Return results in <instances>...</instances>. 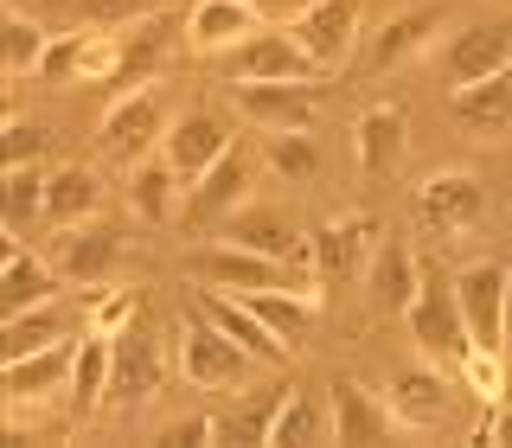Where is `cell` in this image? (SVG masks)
I'll list each match as a JSON object with an SVG mask.
<instances>
[{"mask_svg": "<svg viewBox=\"0 0 512 448\" xmlns=\"http://www.w3.org/2000/svg\"><path fill=\"white\" fill-rule=\"evenodd\" d=\"M404 327H410V340L423 359H436L448 365V372L461 378V365H468V320H461V295H455V276L436 263H423V276H416V295H410V308H404Z\"/></svg>", "mask_w": 512, "mask_h": 448, "instance_id": "cell-1", "label": "cell"}, {"mask_svg": "<svg viewBox=\"0 0 512 448\" xmlns=\"http://www.w3.org/2000/svg\"><path fill=\"white\" fill-rule=\"evenodd\" d=\"M173 365H180V378L192 391H224V397H244L250 378H256V359L205 314L180 320V333H173Z\"/></svg>", "mask_w": 512, "mask_h": 448, "instance_id": "cell-2", "label": "cell"}, {"mask_svg": "<svg viewBox=\"0 0 512 448\" xmlns=\"http://www.w3.org/2000/svg\"><path fill=\"white\" fill-rule=\"evenodd\" d=\"M384 397H391V410H397V429L429 436V429H448L461 416L468 384L448 372V365H436V359H416V365H397V372H391Z\"/></svg>", "mask_w": 512, "mask_h": 448, "instance_id": "cell-3", "label": "cell"}, {"mask_svg": "<svg viewBox=\"0 0 512 448\" xmlns=\"http://www.w3.org/2000/svg\"><path fill=\"white\" fill-rule=\"evenodd\" d=\"M224 58V84H276V77H327L301 52V39L288 26H256L244 45H231Z\"/></svg>", "mask_w": 512, "mask_h": 448, "instance_id": "cell-4", "label": "cell"}, {"mask_svg": "<svg viewBox=\"0 0 512 448\" xmlns=\"http://www.w3.org/2000/svg\"><path fill=\"white\" fill-rule=\"evenodd\" d=\"M109 352H116V372H109V397H116L122 410L148 404V397H160V378H167V346H160L154 320L135 314L128 327L109 340Z\"/></svg>", "mask_w": 512, "mask_h": 448, "instance_id": "cell-5", "label": "cell"}, {"mask_svg": "<svg viewBox=\"0 0 512 448\" xmlns=\"http://www.w3.org/2000/svg\"><path fill=\"white\" fill-rule=\"evenodd\" d=\"M167 96L154 90H128L109 103V116H103V160H116V167H135V160H148L154 154V141H167Z\"/></svg>", "mask_w": 512, "mask_h": 448, "instance_id": "cell-6", "label": "cell"}, {"mask_svg": "<svg viewBox=\"0 0 512 448\" xmlns=\"http://www.w3.org/2000/svg\"><path fill=\"white\" fill-rule=\"evenodd\" d=\"M416 218H423V231H436V237L474 231V224L487 218V186H480V173L436 167L423 186H416Z\"/></svg>", "mask_w": 512, "mask_h": 448, "instance_id": "cell-7", "label": "cell"}, {"mask_svg": "<svg viewBox=\"0 0 512 448\" xmlns=\"http://www.w3.org/2000/svg\"><path fill=\"white\" fill-rule=\"evenodd\" d=\"M237 116L256 128H308L327 103V77H276V84H231Z\"/></svg>", "mask_w": 512, "mask_h": 448, "instance_id": "cell-8", "label": "cell"}, {"mask_svg": "<svg viewBox=\"0 0 512 448\" xmlns=\"http://www.w3.org/2000/svg\"><path fill=\"white\" fill-rule=\"evenodd\" d=\"M378 237H384V224H378L372 212H340V218H327V224L314 231V276L327 282V288L359 282L365 263H372V250H378Z\"/></svg>", "mask_w": 512, "mask_h": 448, "instance_id": "cell-9", "label": "cell"}, {"mask_svg": "<svg viewBox=\"0 0 512 448\" xmlns=\"http://www.w3.org/2000/svg\"><path fill=\"white\" fill-rule=\"evenodd\" d=\"M186 276L199 288H224V295H250V288H301L295 269L282 256H263V250H244V244H218L205 256H192Z\"/></svg>", "mask_w": 512, "mask_h": 448, "instance_id": "cell-10", "label": "cell"}, {"mask_svg": "<svg viewBox=\"0 0 512 448\" xmlns=\"http://www.w3.org/2000/svg\"><path fill=\"white\" fill-rule=\"evenodd\" d=\"M506 282H512L506 263H468L455 276L461 320H468V340L480 352H506Z\"/></svg>", "mask_w": 512, "mask_h": 448, "instance_id": "cell-11", "label": "cell"}, {"mask_svg": "<svg viewBox=\"0 0 512 448\" xmlns=\"http://www.w3.org/2000/svg\"><path fill=\"white\" fill-rule=\"evenodd\" d=\"M192 314L218 320V327L231 333V340L244 346V352H250L256 365H288V359H295V346H288L282 333L269 327V320L256 314V308H250L244 295H224V288H199V295H192Z\"/></svg>", "mask_w": 512, "mask_h": 448, "instance_id": "cell-12", "label": "cell"}, {"mask_svg": "<svg viewBox=\"0 0 512 448\" xmlns=\"http://www.w3.org/2000/svg\"><path fill=\"white\" fill-rule=\"evenodd\" d=\"M250 180H256L250 154L231 141V148H224L212 167L199 173V180H186V205H180V212H186L192 224H224V218L237 212V205L250 199Z\"/></svg>", "mask_w": 512, "mask_h": 448, "instance_id": "cell-13", "label": "cell"}, {"mask_svg": "<svg viewBox=\"0 0 512 448\" xmlns=\"http://www.w3.org/2000/svg\"><path fill=\"white\" fill-rule=\"evenodd\" d=\"M512 64V20H480V26H461L455 39L442 45V77L448 90H468L480 77L506 71Z\"/></svg>", "mask_w": 512, "mask_h": 448, "instance_id": "cell-14", "label": "cell"}, {"mask_svg": "<svg viewBox=\"0 0 512 448\" xmlns=\"http://www.w3.org/2000/svg\"><path fill=\"white\" fill-rule=\"evenodd\" d=\"M327 416H333V442H391L397 436L391 397L372 391V384H359V378L327 384Z\"/></svg>", "mask_w": 512, "mask_h": 448, "instance_id": "cell-15", "label": "cell"}, {"mask_svg": "<svg viewBox=\"0 0 512 448\" xmlns=\"http://www.w3.org/2000/svg\"><path fill=\"white\" fill-rule=\"evenodd\" d=\"M231 122L218 116V109H205V103H192V109H180V116L167 122V141H160V154L180 167V180H199L212 160L231 148Z\"/></svg>", "mask_w": 512, "mask_h": 448, "instance_id": "cell-16", "label": "cell"}, {"mask_svg": "<svg viewBox=\"0 0 512 448\" xmlns=\"http://www.w3.org/2000/svg\"><path fill=\"white\" fill-rule=\"evenodd\" d=\"M404 148H410V116L397 103H378L352 122V167H359V180H391L404 167Z\"/></svg>", "mask_w": 512, "mask_h": 448, "instance_id": "cell-17", "label": "cell"}, {"mask_svg": "<svg viewBox=\"0 0 512 448\" xmlns=\"http://www.w3.org/2000/svg\"><path fill=\"white\" fill-rule=\"evenodd\" d=\"M288 32L301 39V52H308L320 71H340L352 58V45H359V0H314Z\"/></svg>", "mask_w": 512, "mask_h": 448, "instance_id": "cell-18", "label": "cell"}, {"mask_svg": "<svg viewBox=\"0 0 512 448\" xmlns=\"http://www.w3.org/2000/svg\"><path fill=\"white\" fill-rule=\"evenodd\" d=\"M122 231L116 224H71V231H58V269H64V282H77V288H96V282H109L116 276V263H122Z\"/></svg>", "mask_w": 512, "mask_h": 448, "instance_id": "cell-19", "label": "cell"}, {"mask_svg": "<svg viewBox=\"0 0 512 448\" xmlns=\"http://www.w3.org/2000/svg\"><path fill=\"white\" fill-rule=\"evenodd\" d=\"M436 32H442V7H410V13H391L378 32H372V45H365V64L372 71H397V64H410V58H423L429 45H436Z\"/></svg>", "mask_w": 512, "mask_h": 448, "instance_id": "cell-20", "label": "cell"}, {"mask_svg": "<svg viewBox=\"0 0 512 448\" xmlns=\"http://www.w3.org/2000/svg\"><path fill=\"white\" fill-rule=\"evenodd\" d=\"M58 282H64V269L45 263V256H32L20 237H13V244H7V269H0V314H26V308L58 301Z\"/></svg>", "mask_w": 512, "mask_h": 448, "instance_id": "cell-21", "label": "cell"}, {"mask_svg": "<svg viewBox=\"0 0 512 448\" xmlns=\"http://www.w3.org/2000/svg\"><path fill=\"white\" fill-rule=\"evenodd\" d=\"M128 205H135L141 224H173V218H180V205H186L180 167H173L167 154L135 160V167H128Z\"/></svg>", "mask_w": 512, "mask_h": 448, "instance_id": "cell-22", "label": "cell"}, {"mask_svg": "<svg viewBox=\"0 0 512 448\" xmlns=\"http://www.w3.org/2000/svg\"><path fill=\"white\" fill-rule=\"evenodd\" d=\"M416 276H423V256H410L404 237H378L372 263H365V288H372L378 314H404L416 295Z\"/></svg>", "mask_w": 512, "mask_h": 448, "instance_id": "cell-23", "label": "cell"}, {"mask_svg": "<svg viewBox=\"0 0 512 448\" xmlns=\"http://www.w3.org/2000/svg\"><path fill=\"white\" fill-rule=\"evenodd\" d=\"M96 212H103V173L84 167V160L52 167V180H45V224H52V231H71V224H84Z\"/></svg>", "mask_w": 512, "mask_h": 448, "instance_id": "cell-24", "label": "cell"}, {"mask_svg": "<svg viewBox=\"0 0 512 448\" xmlns=\"http://www.w3.org/2000/svg\"><path fill=\"white\" fill-rule=\"evenodd\" d=\"M71 359H77V340H58L45 352L13 359L7 365V397H13V404H45V397L71 391Z\"/></svg>", "mask_w": 512, "mask_h": 448, "instance_id": "cell-25", "label": "cell"}, {"mask_svg": "<svg viewBox=\"0 0 512 448\" xmlns=\"http://www.w3.org/2000/svg\"><path fill=\"white\" fill-rule=\"evenodd\" d=\"M256 26L263 20H256L250 0H199L192 20H186V45L192 52H231V45H244Z\"/></svg>", "mask_w": 512, "mask_h": 448, "instance_id": "cell-26", "label": "cell"}, {"mask_svg": "<svg viewBox=\"0 0 512 448\" xmlns=\"http://www.w3.org/2000/svg\"><path fill=\"white\" fill-rule=\"evenodd\" d=\"M308 231H295V224H288V212H276V205H237L231 218H224V244H244V250H263V256H295V244Z\"/></svg>", "mask_w": 512, "mask_h": 448, "instance_id": "cell-27", "label": "cell"}, {"mask_svg": "<svg viewBox=\"0 0 512 448\" xmlns=\"http://www.w3.org/2000/svg\"><path fill=\"white\" fill-rule=\"evenodd\" d=\"M109 372H116L109 333H84V340H77V359H71V391H64V404H71L77 423L109 404Z\"/></svg>", "mask_w": 512, "mask_h": 448, "instance_id": "cell-28", "label": "cell"}, {"mask_svg": "<svg viewBox=\"0 0 512 448\" xmlns=\"http://www.w3.org/2000/svg\"><path fill=\"white\" fill-rule=\"evenodd\" d=\"M448 103H455V116L474 128V135H500V128H512V64L493 77H480V84L468 90H448Z\"/></svg>", "mask_w": 512, "mask_h": 448, "instance_id": "cell-29", "label": "cell"}, {"mask_svg": "<svg viewBox=\"0 0 512 448\" xmlns=\"http://www.w3.org/2000/svg\"><path fill=\"white\" fill-rule=\"evenodd\" d=\"M64 308L58 301H45V308H26V314H7V327H0V365H13V359H26V352H45V346H58L64 340Z\"/></svg>", "mask_w": 512, "mask_h": 448, "instance_id": "cell-30", "label": "cell"}, {"mask_svg": "<svg viewBox=\"0 0 512 448\" xmlns=\"http://www.w3.org/2000/svg\"><path fill=\"white\" fill-rule=\"evenodd\" d=\"M244 301H250V308L263 314L295 352L308 346V333H314V295H301V288H250Z\"/></svg>", "mask_w": 512, "mask_h": 448, "instance_id": "cell-31", "label": "cell"}, {"mask_svg": "<svg viewBox=\"0 0 512 448\" xmlns=\"http://www.w3.org/2000/svg\"><path fill=\"white\" fill-rule=\"evenodd\" d=\"M263 160H269V173H276V180L308 186L314 173H320V141H314V128H269Z\"/></svg>", "mask_w": 512, "mask_h": 448, "instance_id": "cell-32", "label": "cell"}, {"mask_svg": "<svg viewBox=\"0 0 512 448\" xmlns=\"http://www.w3.org/2000/svg\"><path fill=\"white\" fill-rule=\"evenodd\" d=\"M314 436H327L333 442V416H320L308 404V391H282V404L276 416H269V448H295V442H314Z\"/></svg>", "mask_w": 512, "mask_h": 448, "instance_id": "cell-33", "label": "cell"}, {"mask_svg": "<svg viewBox=\"0 0 512 448\" xmlns=\"http://www.w3.org/2000/svg\"><path fill=\"white\" fill-rule=\"evenodd\" d=\"M45 180H52V167L45 160H26V167H7V231L20 237L32 218H45Z\"/></svg>", "mask_w": 512, "mask_h": 448, "instance_id": "cell-34", "label": "cell"}, {"mask_svg": "<svg viewBox=\"0 0 512 448\" xmlns=\"http://www.w3.org/2000/svg\"><path fill=\"white\" fill-rule=\"evenodd\" d=\"M0 52H7V77H32L52 52V32L39 20H26V13H7L0 20Z\"/></svg>", "mask_w": 512, "mask_h": 448, "instance_id": "cell-35", "label": "cell"}, {"mask_svg": "<svg viewBox=\"0 0 512 448\" xmlns=\"http://www.w3.org/2000/svg\"><path fill=\"white\" fill-rule=\"evenodd\" d=\"M71 7H77V20H90L103 32H122V26H141V20H154V13H167L173 0H71Z\"/></svg>", "mask_w": 512, "mask_h": 448, "instance_id": "cell-36", "label": "cell"}, {"mask_svg": "<svg viewBox=\"0 0 512 448\" xmlns=\"http://www.w3.org/2000/svg\"><path fill=\"white\" fill-rule=\"evenodd\" d=\"M45 148H52V128L13 116V122H7V135H0V167H26V160H45Z\"/></svg>", "mask_w": 512, "mask_h": 448, "instance_id": "cell-37", "label": "cell"}, {"mask_svg": "<svg viewBox=\"0 0 512 448\" xmlns=\"http://www.w3.org/2000/svg\"><path fill=\"white\" fill-rule=\"evenodd\" d=\"M500 359H506V352H468V365H461V384H468V397H474V404H500V397H506V372H500Z\"/></svg>", "mask_w": 512, "mask_h": 448, "instance_id": "cell-38", "label": "cell"}, {"mask_svg": "<svg viewBox=\"0 0 512 448\" xmlns=\"http://www.w3.org/2000/svg\"><path fill=\"white\" fill-rule=\"evenodd\" d=\"M84 52H90V32H64V39H52L39 77L45 84H84Z\"/></svg>", "mask_w": 512, "mask_h": 448, "instance_id": "cell-39", "label": "cell"}, {"mask_svg": "<svg viewBox=\"0 0 512 448\" xmlns=\"http://www.w3.org/2000/svg\"><path fill=\"white\" fill-rule=\"evenodd\" d=\"M135 314H141V295H135V288H116L109 301H96V308H90V333H109V340H116Z\"/></svg>", "mask_w": 512, "mask_h": 448, "instance_id": "cell-40", "label": "cell"}, {"mask_svg": "<svg viewBox=\"0 0 512 448\" xmlns=\"http://www.w3.org/2000/svg\"><path fill=\"white\" fill-rule=\"evenodd\" d=\"M218 436H224V423H218V416H205V410L160 429V442H167V448H199V442H218Z\"/></svg>", "mask_w": 512, "mask_h": 448, "instance_id": "cell-41", "label": "cell"}, {"mask_svg": "<svg viewBox=\"0 0 512 448\" xmlns=\"http://www.w3.org/2000/svg\"><path fill=\"white\" fill-rule=\"evenodd\" d=\"M250 7H256V20H263V26H295L314 0H250Z\"/></svg>", "mask_w": 512, "mask_h": 448, "instance_id": "cell-42", "label": "cell"}, {"mask_svg": "<svg viewBox=\"0 0 512 448\" xmlns=\"http://www.w3.org/2000/svg\"><path fill=\"white\" fill-rule=\"evenodd\" d=\"M474 442H512V404L500 397L487 416H480V429H474Z\"/></svg>", "mask_w": 512, "mask_h": 448, "instance_id": "cell-43", "label": "cell"}, {"mask_svg": "<svg viewBox=\"0 0 512 448\" xmlns=\"http://www.w3.org/2000/svg\"><path fill=\"white\" fill-rule=\"evenodd\" d=\"M506 352H512V282H506Z\"/></svg>", "mask_w": 512, "mask_h": 448, "instance_id": "cell-44", "label": "cell"}]
</instances>
